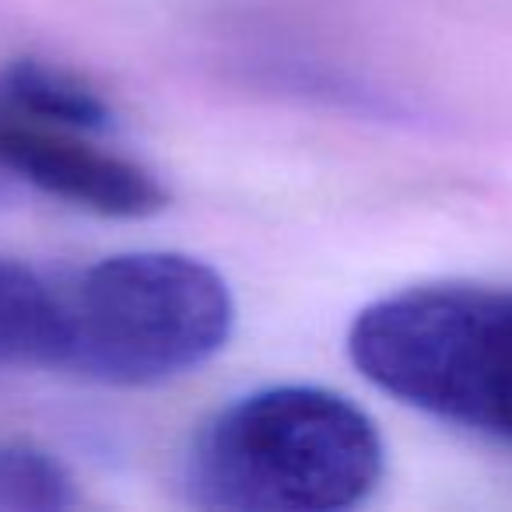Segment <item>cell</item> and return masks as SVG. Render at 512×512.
<instances>
[{
  "mask_svg": "<svg viewBox=\"0 0 512 512\" xmlns=\"http://www.w3.org/2000/svg\"><path fill=\"white\" fill-rule=\"evenodd\" d=\"M372 418L323 386H271L218 411L190 449L186 488L204 509L337 512L383 477Z\"/></svg>",
  "mask_w": 512,
  "mask_h": 512,
  "instance_id": "cell-1",
  "label": "cell"
},
{
  "mask_svg": "<svg viewBox=\"0 0 512 512\" xmlns=\"http://www.w3.org/2000/svg\"><path fill=\"white\" fill-rule=\"evenodd\" d=\"M232 327V292L211 264L186 253H120L57 281L50 365L151 386L207 365Z\"/></svg>",
  "mask_w": 512,
  "mask_h": 512,
  "instance_id": "cell-2",
  "label": "cell"
},
{
  "mask_svg": "<svg viewBox=\"0 0 512 512\" xmlns=\"http://www.w3.org/2000/svg\"><path fill=\"white\" fill-rule=\"evenodd\" d=\"M351 362L404 404L512 446V285H421L372 302Z\"/></svg>",
  "mask_w": 512,
  "mask_h": 512,
  "instance_id": "cell-3",
  "label": "cell"
},
{
  "mask_svg": "<svg viewBox=\"0 0 512 512\" xmlns=\"http://www.w3.org/2000/svg\"><path fill=\"white\" fill-rule=\"evenodd\" d=\"M0 165L43 193L109 218H148L169 204L144 165L106 151L88 130L32 120L0 106Z\"/></svg>",
  "mask_w": 512,
  "mask_h": 512,
  "instance_id": "cell-4",
  "label": "cell"
},
{
  "mask_svg": "<svg viewBox=\"0 0 512 512\" xmlns=\"http://www.w3.org/2000/svg\"><path fill=\"white\" fill-rule=\"evenodd\" d=\"M0 106L88 134H102L113 123V109L92 85L39 60H18L8 71H0Z\"/></svg>",
  "mask_w": 512,
  "mask_h": 512,
  "instance_id": "cell-5",
  "label": "cell"
},
{
  "mask_svg": "<svg viewBox=\"0 0 512 512\" xmlns=\"http://www.w3.org/2000/svg\"><path fill=\"white\" fill-rule=\"evenodd\" d=\"M57 334V281L0 260V365H50Z\"/></svg>",
  "mask_w": 512,
  "mask_h": 512,
  "instance_id": "cell-6",
  "label": "cell"
},
{
  "mask_svg": "<svg viewBox=\"0 0 512 512\" xmlns=\"http://www.w3.org/2000/svg\"><path fill=\"white\" fill-rule=\"evenodd\" d=\"M78 502L64 463L25 442H0V509L50 512Z\"/></svg>",
  "mask_w": 512,
  "mask_h": 512,
  "instance_id": "cell-7",
  "label": "cell"
}]
</instances>
